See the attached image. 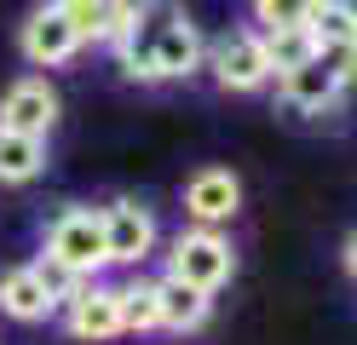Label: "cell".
Listing matches in <instances>:
<instances>
[{
	"mask_svg": "<svg viewBox=\"0 0 357 345\" xmlns=\"http://www.w3.org/2000/svg\"><path fill=\"white\" fill-rule=\"evenodd\" d=\"M40 253H52V259L70 270V276H104L109 270V253H104V213L98 207H63V213L47 224V242Z\"/></svg>",
	"mask_w": 357,
	"mask_h": 345,
	"instance_id": "6da1fadb",
	"label": "cell"
},
{
	"mask_svg": "<svg viewBox=\"0 0 357 345\" xmlns=\"http://www.w3.org/2000/svg\"><path fill=\"white\" fill-rule=\"evenodd\" d=\"M236 270V247L225 230H202V224H185L167 247V276H178V282L202 288V293H219L231 282Z\"/></svg>",
	"mask_w": 357,
	"mask_h": 345,
	"instance_id": "7a4b0ae2",
	"label": "cell"
},
{
	"mask_svg": "<svg viewBox=\"0 0 357 345\" xmlns=\"http://www.w3.org/2000/svg\"><path fill=\"white\" fill-rule=\"evenodd\" d=\"M63 328L86 345H109L121 339V282H104V276H86V282L58 305Z\"/></svg>",
	"mask_w": 357,
	"mask_h": 345,
	"instance_id": "3957f363",
	"label": "cell"
},
{
	"mask_svg": "<svg viewBox=\"0 0 357 345\" xmlns=\"http://www.w3.org/2000/svg\"><path fill=\"white\" fill-rule=\"evenodd\" d=\"M17 52H24V63H35V69H63L81 52V35H75L70 12H63L58 0L29 6V17L17 23Z\"/></svg>",
	"mask_w": 357,
	"mask_h": 345,
	"instance_id": "277c9868",
	"label": "cell"
},
{
	"mask_svg": "<svg viewBox=\"0 0 357 345\" xmlns=\"http://www.w3.org/2000/svg\"><path fill=\"white\" fill-rule=\"evenodd\" d=\"M104 213V253H109V265H121V270H139L155 242H162V230H155V213L150 207H139L132 196H116L109 207H98Z\"/></svg>",
	"mask_w": 357,
	"mask_h": 345,
	"instance_id": "5b68a950",
	"label": "cell"
},
{
	"mask_svg": "<svg viewBox=\"0 0 357 345\" xmlns=\"http://www.w3.org/2000/svg\"><path fill=\"white\" fill-rule=\"evenodd\" d=\"M208 69L225 92H259L271 81V63H265V46H259V29H225L213 46H208Z\"/></svg>",
	"mask_w": 357,
	"mask_h": 345,
	"instance_id": "8992f818",
	"label": "cell"
},
{
	"mask_svg": "<svg viewBox=\"0 0 357 345\" xmlns=\"http://www.w3.org/2000/svg\"><path fill=\"white\" fill-rule=\"evenodd\" d=\"M58 86L47 75H17L0 92V127L6 132H29V138H52L58 127Z\"/></svg>",
	"mask_w": 357,
	"mask_h": 345,
	"instance_id": "52a82bcc",
	"label": "cell"
},
{
	"mask_svg": "<svg viewBox=\"0 0 357 345\" xmlns=\"http://www.w3.org/2000/svg\"><path fill=\"white\" fill-rule=\"evenodd\" d=\"M236 207H242V184L231 167H202V173H190L185 184V219L190 224H202V230H225L236 219Z\"/></svg>",
	"mask_w": 357,
	"mask_h": 345,
	"instance_id": "ba28073f",
	"label": "cell"
},
{
	"mask_svg": "<svg viewBox=\"0 0 357 345\" xmlns=\"http://www.w3.org/2000/svg\"><path fill=\"white\" fill-rule=\"evenodd\" d=\"M178 12H185V0H132V17H127L121 40H116V58H121V69L132 81H144L150 46H155V35H162Z\"/></svg>",
	"mask_w": 357,
	"mask_h": 345,
	"instance_id": "9c48e42d",
	"label": "cell"
},
{
	"mask_svg": "<svg viewBox=\"0 0 357 345\" xmlns=\"http://www.w3.org/2000/svg\"><path fill=\"white\" fill-rule=\"evenodd\" d=\"M202 35H196V23H190V12H178L162 35H155V46H150V63H144V81H178V75H196L202 69Z\"/></svg>",
	"mask_w": 357,
	"mask_h": 345,
	"instance_id": "30bf717a",
	"label": "cell"
},
{
	"mask_svg": "<svg viewBox=\"0 0 357 345\" xmlns=\"http://www.w3.org/2000/svg\"><path fill=\"white\" fill-rule=\"evenodd\" d=\"M0 316H12V322H47L58 316V299L47 293V282L35 276V265H6L0 270Z\"/></svg>",
	"mask_w": 357,
	"mask_h": 345,
	"instance_id": "8fae6325",
	"label": "cell"
},
{
	"mask_svg": "<svg viewBox=\"0 0 357 345\" xmlns=\"http://www.w3.org/2000/svg\"><path fill=\"white\" fill-rule=\"evenodd\" d=\"M340 81L328 75V69L311 58V63H300V69H288V75H277V98L294 109V115H328L334 104H340Z\"/></svg>",
	"mask_w": 357,
	"mask_h": 345,
	"instance_id": "7c38bea8",
	"label": "cell"
},
{
	"mask_svg": "<svg viewBox=\"0 0 357 345\" xmlns=\"http://www.w3.org/2000/svg\"><path fill=\"white\" fill-rule=\"evenodd\" d=\"M155 311H162L167 334H196L213 311V293H202V288H190V282H178V276L162 270L155 276Z\"/></svg>",
	"mask_w": 357,
	"mask_h": 345,
	"instance_id": "4fadbf2b",
	"label": "cell"
},
{
	"mask_svg": "<svg viewBox=\"0 0 357 345\" xmlns=\"http://www.w3.org/2000/svg\"><path fill=\"white\" fill-rule=\"evenodd\" d=\"M58 6L70 12L81 46H116L132 17V0H58Z\"/></svg>",
	"mask_w": 357,
	"mask_h": 345,
	"instance_id": "5bb4252c",
	"label": "cell"
},
{
	"mask_svg": "<svg viewBox=\"0 0 357 345\" xmlns=\"http://www.w3.org/2000/svg\"><path fill=\"white\" fill-rule=\"evenodd\" d=\"M47 138H29V132H6L0 127V184H35L47 173Z\"/></svg>",
	"mask_w": 357,
	"mask_h": 345,
	"instance_id": "9a60e30c",
	"label": "cell"
},
{
	"mask_svg": "<svg viewBox=\"0 0 357 345\" xmlns=\"http://www.w3.org/2000/svg\"><path fill=\"white\" fill-rule=\"evenodd\" d=\"M311 46H334V40H357V0H317L305 17Z\"/></svg>",
	"mask_w": 357,
	"mask_h": 345,
	"instance_id": "2e32d148",
	"label": "cell"
},
{
	"mask_svg": "<svg viewBox=\"0 0 357 345\" xmlns=\"http://www.w3.org/2000/svg\"><path fill=\"white\" fill-rule=\"evenodd\" d=\"M259 46H265V63H271V81L317 58V46H311L305 29H259Z\"/></svg>",
	"mask_w": 357,
	"mask_h": 345,
	"instance_id": "e0dca14e",
	"label": "cell"
},
{
	"mask_svg": "<svg viewBox=\"0 0 357 345\" xmlns=\"http://www.w3.org/2000/svg\"><path fill=\"white\" fill-rule=\"evenodd\" d=\"M162 328V311H155V282L132 276L121 282V334H155Z\"/></svg>",
	"mask_w": 357,
	"mask_h": 345,
	"instance_id": "ac0fdd59",
	"label": "cell"
},
{
	"mask_svg": "<svg viewBox=\"0 0 357 345\" xmlns=\"http://www.w3.org/2000/svg\"><path fill=\"white\" fill-rule=\"evenodd\" d=\"M311 6H317V0H248L259 29H305Z\"/></svg>",
	"mask_w": 357,
	"mask_h": 345,
	"instance_id": "d6986e66",
	"label": "cell"
},
{
	"mask_svg": "<svg viewBox=\"0 0 357 345\" xmlns=\"http://www.w3.org/2000/svg\"><path fill=\"white\" fill-rule=\"evenodd\" d=\"M317 63L328 69L340 86H351L357 81V40H334V46H317Z\"/></svg>",
	"mask_w": 357,
	"mask_h": 345,
	"instance_id": "ffe728a7",
	"label": "cell"
},
{
	"mask_svg": "<svg viewBox=\"0 0 357 345\" xmlns=\"http://www.w3.org/2000/svg\"><path fill=\"white\" fill-rule=\"evenodd\" d=\"M29 265H35V276L47 282V293L58 299V305H63V299H70V293L81 288V276H70V270H63V265L52 259V253H40V259H29Z\"/></svg>",
	"mask_w": 357,
	"mask_h": 345,
	"instance_id": "44dd1931",
	"label": "cell"
},
{
	"mask_svg": "<svg viewBox=\"0 0 357 345\" xmlns=\"http://www.w3.org/2000/svg\"><path fill=\"white\" fill-rule=\"evenodd\" d=\"M340 265H346V276L357 282V230H351V236H346V247H340Z\"/></svg>",
	"mask_w": 357,
	"mask_h": 345,
	"instance_id": "7402d4cb",
	"label": "cell"
}]
</instances>
